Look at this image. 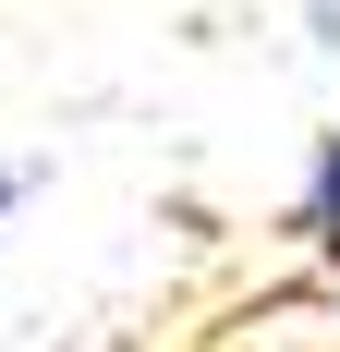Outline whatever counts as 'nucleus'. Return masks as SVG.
<instances>
[{
  "label": "nucleus",
  "mask_w": 340,
  "mask_h": 352,
  "mask_svg": "<svg viewBox=\"0 0 340 352\" xmlns=\"http://www.w3.org/2000/svg\"><path fill=\"white\" fill-rule=\"evenodd\" d=\"M12 207H25V170H0V219H12Z\"/></svg>",
  "instance_id": "nucleus-2"
},
{
  "label": "nucleus",
  "mask_w": 340,
  "mask_h": 352,
  "mask_svg": "<svg viewBox=\"0 0 340 352\" xmlns=\"http://www.w3.org/2000/svg\"><path fill=\"white\" fill-rule=\"evenodd\" d=\"M304 231L340 255V134H316V170H304Z\"/></svg>",
  "instance_id": "nucleus-1"
}]
</instances>
